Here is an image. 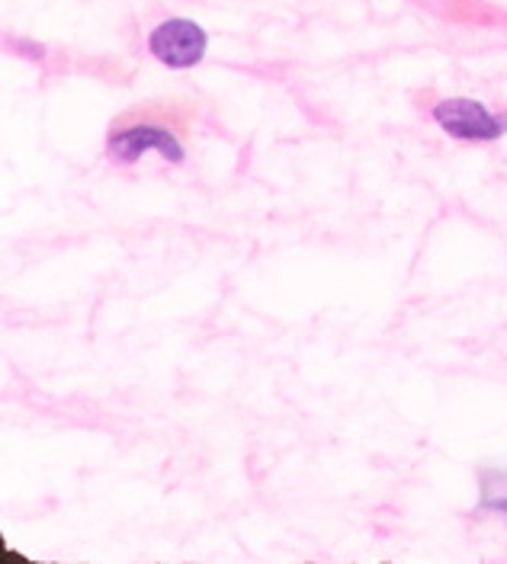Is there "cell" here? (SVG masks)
I'll list each match as a JSON object with an SVG mask.
<instances>
[{
	"instance_id": "277c9868",
	"label": "cell",
	"mask_w": 507,
	"mask_h": 564,
	"mask_svg": "<svg viewBox=\"0 0 507 564\" xmlns=\"http://www.w3.org/2000/svg\"><path fill=\"white\" fill-rule=\"evenodd\" d=\"M488 475H492L501 488H495L492 481H482V500H478V510L507 517V475H495V471H488Z\"/></svg>"
},
{
	"instance_id": "7a4b0ae2",
	"label": "cell",
	"mask_w": 507,
	"mask_h": 564,
	"mask_svg": "<svg viewBox=\"0 0 507 564\" xmlns=\"http://www.w3.org/2000/svg\"><path fill=\"white\" fill-rule=\"evenodd\" d=\"M206 48H209V33L193 23V20H164L158 23L151 35H148V52L174 70H186L193 65H199L206 58Z\"/></svg>"
},
{
	"instance_id": "6da1fadb",
	"label": "cell",
	"mask_w": 507,
	"mask_h": 564,
	"mask_svg": "<svg viewBox=\"0 0 507 564\" xmlns=\"http://www.w3.org/2000/svg\"><path fill=\"white\" fill-rule=\"evenodd\" d=\"M183 129H186V109H177L174 104L136 106L119 119H112L107 135L109 158L122 164H136L148 151H158L164 161L181 164L186 158L181 139Z\"/></svg>"
},
{
	"instance_id": "3957f363",
	"label": "cell",
	"mask_w": 507,
	"mask_h": 564,
	"mask_svg": "<svg viewBox=\"0 0 507 564\" xmlns=\"http://www.w3.org/2000/svg\"><path fill=\"white\" fill-rule=\"evenodd\" d=\"M434 122L460 141H498L507 135V116L492 112L470 97H450L434 106Z\"/></svg>"
}]
</instances>
